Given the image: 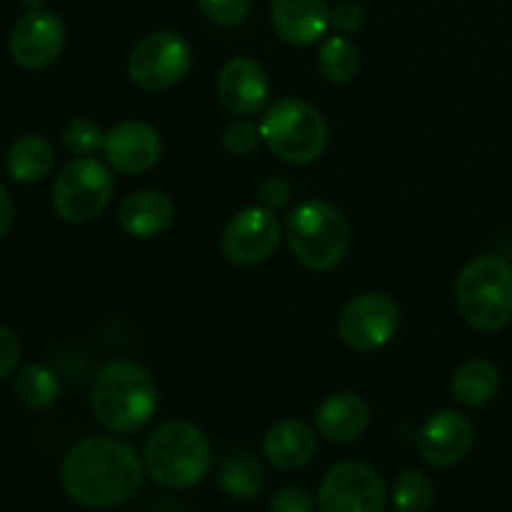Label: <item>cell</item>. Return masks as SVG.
<instances>
[{
    "mask_svg": "<svg viewBox=\"0 0 512 512\" xmlns=\"http://www.w3.org/2000/svg\"><path fill=\"white\" fill-rule=\"evenodd\" d=\"M63 488L78 505L110 510L130 503L143 488V463L130 445L108 435H93L68 450Z\"/></svg>",
    "mask_w": 512,
    "mask_h": 512,
    "instance_id": "cell-1",
    "label": "cell"
},
{
    "mask_svg": "<svg viewBox=\"0 0 512 512\" xmlns=\"http://www.w3.org/2000/svg\"><path fill=\"white\" fill-rule=\"evenodd\" d=\"M90 408L95 420L110 433H135L158 410V385L143 365L113 360L95 375Z\"/></svg>",
    "mask_w": 512,
    "mask_h": 512,
    "instance_id": "cell-2",
    "label": "cell"
},
{
    "mask_svg": "<svg viewBox=\"0 0 512 512\" xmlns=\"http://www.w3.org/2000/svg\"><path fill=\"white\" fill-rule=\"evenodd\" d=\"M143 465L150 478L170 490L198 485L213 465V448L195 425L173 420L155 430L143 450Z\"/></svg>",
    "mask_w": 512,
    "mask_h": 512,
    "instance_id": "cell-3",
    "label": "cell"
},
{
    "mask_svg": "<svg viewBox=\"0 0 512 512\" xmlns=\"http://www.w3.org/2000/svg\"><path fill=\"white\" fill-rule=\"evenodd\" d=\"M463 318L483 333H498L512 320V265L500 255L473 258L455 280Z\"/></svg>",
    "mask_w": 512,
    "mask_h": 512,
    "instance_id": "cell-4",
    "label": "cell"
},
{
    "mask_svg": "<svg viewBox=\"0 0 512 512\" xmlns=\"http://www.w3.org/2000/svg\"><path fill=\"white\" fill-rule=\"evenodd\" d=\"M285 238L295 258L310 270L338 268L350 250V225L333 203L310 200L295 208L285 223Z\"/></svg>",
    "mask_w": 512,
    "mask_h": 512,
    "instance_id": "cell-5",
    "label": "cell"
},
{
    "mask_svg": "<svg viewBox=\"0 0 512 512\" xmlns=\"http://www.w3.org/2000/svg\"><path fill=\"white\" fill-rule=\"evenodd\" d=\"M260 135L270 153L293 165H308L328 148V123L303 98H283L260 120Z\"/></svg>",
    "mask_w": 512,
    "mask_h": 512,
    "instance_id": "cell-6",
    "label": "cell"
},
{
    "mask_svg": "<svg viewBox=\"0 0 512 512\" xmlns=\"http://www.w3.org/2000/svg\"><path fill=\"white\" fill-rule=\"evenodd\" d=\"M115 180L100 160L75 158L53 180V208L63 220L83 225L105 213L113 200Z\"/></svg>",
    "mask_w": 512,
    "mask_h": 512,
    "instance_id": "cell-7",
    "label": "cell"
},
{
    "mask_svg": "<svg viewBox=\"0 0 512 512\" xmlns=\"http://www.w3.org/2000/svg\"><path fill=\"white\" fill-rule=\"evenodd\" d=\"M193 68V50L183 35L155 30L145 35L128 58V73L138 88L168 90Z\"/></svg>",
    "mask_w": 512,
    "mask_h": 512,
    "instance_id": "cell-8",
    "label": "cell"
},
{
    "mask_svg": "<svg viewBox=\"0 0 512 512\" xmlns=\"http://www.w3.org/2000/svg\"><path fill=\"white\" fill-rule=\"evenodd\" d=\"M388 490L378 470L365 463H340L320 483L318 512H383Z\"/></svg>",
    "mask_w": 512,
    "mask_h": 512,
    "instance_id": "cell-9",
    "label": "cell"
},
{
    "mask_svg": "<svg viewBox=\"0 0 512 512\" xmlns=\"http://www.w3.org/2000/svg\"><path fill=\"white\" fill-rule=\"evenodd\" d=\"M400 328V308L390 295L363 293L355 295L343 308L338 333L350 350L373 353L393 340Z\"/></svg>",
    "mask_w": 512,
    "mask_h": 512,
    "instance_id": "cell-10",
    "label": "cell"
},
{
    "mask_svg": "<svg viewBox=\"0 0 512 512\" xmlns=\"http://www.w3.org/2000/svg\"><path fill=\"white\" fill-rule=\"evenodd\" d=\"M280 223L273 210L268 208H245L228 220L220 238V250L233 265L265 263L278 250Z\"/></svg>",
    "mask_w": 512,
    "mask_h": 512,
    "instance_id": "cell-11",
    "label": "cell"
},
{
    "mask_svg": "<svg viewBox=\"0 0 512 512\" xmlns=\"http://www.w3.org/2000/svg\"><path fill=\"white\" fill-rule=\"evenodd\" d=\"M65 48V25L50 10H28L10 30V55L25 70H43Z\"/></svg>",
    "mask_w": 512,
    "mask_h": 512,
    "instance_id": "cell-12",
    "label": "cell"
},
{
    "mask_svg": "<svg viewBox=\"0 0 512 512\" xmlns=\"http://www.w3.org/2000/svg\"><path fill=\"white\" fill-rule=\"evenodd\" d=\"M475 430L465 415L455 410H440L430 415L418 435V450L425 463L435 468H453L463 463L473 450Z\"/></svg>",
    "mask_w": 512,
    "mask_h": 512,
    "instance_id": "cell-13",
    "label": "cell"
},
{
    "mask_svg": "<svg viewBox=\"0 0 512 512\" xmlns=\"http://www.w3.org/2000/svg\"><path fill=\"white\" fill-rule=\"evenodd\" d=\"M105 158L118 173L123 175H140L148 173L158 165L163 155V143L153 125L128 120L120 123L105 135Z\"/></svg>",
    "mask_w": 512,
    "mask_h": 512,
    "instance_id": "cell-14",
    "label": "cell"
},
{
    "mask_svg": "<svg viewBox=\"0 0 512 512\" xmlns=\"http://www.w3.org/2000/svg\"><path fill=\"white\" fill-rule=\"evenodd\" d=\"M270 95L268 73L250 58H233L218 75V98L230 113L255 115L263 110Z\"/></svg>",
    "mask_w": 512,
    "mask_h": 512,
    "instance_id": "cell-15",
    "label": "cell"
},
{
    "mask_svg": "<svg viewBox=\"0 0 512 512\" xmlns=\"http://www.w3.org/2000/svg\"><path fill=\"white\" fill-rule=\"evenodd\" d=\"M270 18L285 43H318L330 25V8L325 0H273Z\"/></svg>",
    "mask_w": 512,
    "mask_h": 512,
    "instance_id": "cell-16",
    "label": "cell"
},
{
    "mask_svg": "<svg viewBox=\"0 0 512 512\" xmlns=\"http://www.w3.org/2000/svg\"><path fill=\"white\" fill-rule=\"evenodd\" d=\"M263 453L280 470H298L318 455V435L303 420H278L263 438Z\"/></svg>",
    "mask_w": 512,
    "mask_h": 512,
    "instance_id": "cell-17",
    "label": "cell"
},
{
    "mask_svg": "<svg viewBox=\"0 0 512 512\" xmlns=\"http://www.w3.org/2000/svg\"><path fill=\"white\" fill-rule=\"evenodd\" d=\"M118 220L133 238H155L175 223V205L160 190H138L123 200Z\"/></svg>",
    "mask_w": 512,
    "mask_h": 512,
    "instance_id": "cell-18",
    "label": "cell"
},
{
    "mask_svg": "<svg viewBox=\"0 0 512 512\" xmlns=\"http://www.w3.org/2000/svg\"><path fill=\"white\" fill-rule=\"evenodd\" d=\"M315 423L330 443H350L368 430L370 408L358 393H335L320 405Z\"/></svg>",
    "mask_w": 512,
    "mask_h": 512,
    "instance_id": "cell-19",
    "label": "cell"
},
{
    "mask_svg": "<svg viewBox=\"0 0 512 512\" xmlns=\"http://www.w3.org/2000/svg\"><path fill=\"white\" fill-rule=\"evenodd\" d=\"M5 165H8L10 178L18 180V183H40L53 170L55 148L43 135H23V138L10 145Z\"/></svg>",
    "mask_w": 512,
    "mask_h": 512,
    "instance_id": "cell-20",
    "label": "cell"
},
{
    "mask_svg": "<svg viewBox=\"0 0 512 512\" xmlns=\"http://www.w3.org/2000/svg\"><path fill=\"white\" fill-rule=\"evenodd\" d=\"M500 373L490 360L473 358L458 368L453 378V395L465 408H483L498 395Z\"/></svg>",
    "mask_w": 512,
    "mask_h": 512,
    "instance_id": "cell-21",
    "label": "cell"
},
{
    "mask_svg": "<svg viewBox=\"0 0 512 512\" xmlns=\"http://www.w3.org/2000/svg\"><path fill=\"white\" fill-rule=\"evenodd\" d=\"M265 470L253 453H230L220 465V488L235 500H255L263 493Z\"/></svg>",
    "mask_w": 512,
    "mask_h": 512,
    "instance_id": "cell-22",
    "label": "cell"
},
{
    "mask_svg": "<svg viewBox=\"0 0 512 512\" xmlns=\"http://www.w3.org/2000/svg\"><path fill=\"white\" fill-rule=\"evenodd\" d=\"M318 70L330 83H350L360 70V50L343 35H330L318 50Z\"/></svg>",
    "mask_w": 512,
    "mask_h": 512,
    "instance_id": "cell-23",
    "label": "cell"
},
{
    "mask_svg": "<svg viewBox=\"0 0 512 512\" xmlns=\"http://www.w3.org/2000/svg\"><path fill=\"white\" fill-rule=\"evenodd\" d=\"M15 395H18L20 403L33 410L50 408L60 398V380L45 365H25L15 375Z\"/></svg>",
    "mask_w": 512,
    "mask_h": 512,
    "instance_id": "cell-24",
    "label": "cell"
},
{
    "mask_svg": "<svg viewBox=\"0 0 512 512\" xmlns=\"http://www.w3.org/2000/svg\"><path fill=\"white\" fill-rule=\"evenodd\" d=\"M433 480L420 470H405L395 478L393 508L395 512H428L433 508Z\"/></svg>",
    "mask_w": 512,
    "mask_h": 512,
    "instance_id": "cell-25",
    "label": "cell"
},
{
    "mask_svg": "<svg viewBox=\"0 0 512 512\" xmlns=\"http://www.w3.org/2000/svg\"><path fill=\"white\" fill-rule=\"evenodd\" d=\"M103 143H105L103 128L90 118H73L63 128V145L70 155H75V158L93 155L95 150L103 148Z\"/></svg>",
    "mask_w": 512,
    "mask_h": 512,
    "instance_id": "cell-26",
    "label": "cell"
},
{
    "mask_svg": "<svg viewBox=\"0 0 512 512\" xmlns=\"http://www.w3.org/2000/svg\"><path fill=\"white\" fill-rule=\"evenodd\" d=\"M260 140V125H253L250 120H235L225 128L223 133V148L228 150L230 155H238V158H245V155H253L258 150Z\"/></svg>",
    "mask_w": 512,
    "mask_h": 512,
    "instance_id": "cell-27",
    "label": "cell"
},
{
    "mask_svg": "<svg viewBox=\"0 0 512 512\" xmlns=\"http://www.w3.org/2000/svg\"><path fill=\"white\" fill-rule=\"evenodd\" d=\"M200 10L218 25H240L250 15V0H198Z\"/></svg>",
    "mask_w": 512,
    "mask_h": 512,
    "instance_id": "cell-28",
    "label": "cell"
},
{
    "mask_svg": "<svg viewBox=\"0 0 512 512\" xmlns=\"http://www.w3.org/2000/svg\"><path fill=\"white\" fill-rule=\"evenodd\" d=\"M268 512H315V500L308 490L288 485L270 498Z\"/></svg>",
    "mask_w": 512,
    "mask_h": 512,
    "instance_id": "cell-29",
    "label": "cell"
},
{
    "mask_svg": "<svg viewBox=\"0 0 512 512\" xmlns=\"http://www.w3.org/2000/svg\"><path fill=\"white\" fill-rule=\"evenodd\" d=\"M330 23L338 30H343V33H358L365 23V13L353 0H343V3H338L330 10Z\"/></svg>",
    "mask_w": 512,
    "mask_h": 512,
    "instance_id": "cell-30",
    "label": "cell"
},
{
    "mask_svg": "<svg viewBox=\"0 0 512 512\" xmlns=\"http://www.w3.org/2000/svg\"><path fill=\"white\" fill-rule=\"evenodd\" d=\"M20 363V340L13 330L0 325V380L8 378Z\"/></svg>",
    "mask_w": 512,
    "mask_h": 512,
    "instance_id": "cell-31",
    "label": "cell"
},
{
    "mask_svg": "<svg viewBox=\"0 0 512 512\" xmlns=\"http://www.w3.org/2000/svg\"><path fill=\"white\" fill-rule=\"evenodd\" d=\"M258 195H260V203H263V208L273 210L275 213V210L283 208V205L288 203L290 183L285 178H268L263 185H260Z\"/></svg>",
    "mask_w": 512,
    "mask_h": 512,
    "instance_id": "cell-32",
    "label": "cell"
},
{
    "mask_svg": "<svg viewBox=\"0 0 512 512\" xmlns=\"http://www.w3.org/2000/svg\"><path fill=\"white\" fill-rule=\"evenodd\" d=\"M13 220H15L13 198H10L8 188L0 183V238H5V235L10 233V228H13Z\"/></svg>",
    "mask_w": 512,
    "mask_h": 512,
    "instance_id": "cell-33",
    "label": "cell"
},
{
    "mask_svg": "<svg viewBox=\"0 0 512 512\" xmlns=\"http://www.w3.org/2000/svg\"><path fill=\"white\" fill-rule=\"evenodd\" d=\"M25 10H43L45 0H20Z\"/></svg>",
    "mask_w": 512,
    "mask_h": 512,
    "instance_id": "cell-34",
    "label": "cell"
}]
</instances>
